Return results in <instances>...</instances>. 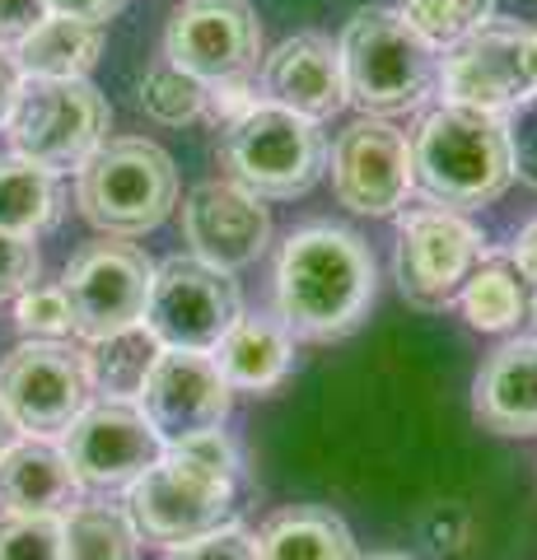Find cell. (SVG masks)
I'll use <instances>...</instances> for the list:
<instances>
[{
    "instance_id": "6da1fadb",
    "label": "cell",
    "mask_w": 537,
    "mask_h": 560,
    "mask_svg": "<svg viewBox=\"0 0 537 560\" xmlns=\"http://www.w3.org/2000/svg\"><path fill=\"white\" fill-rule=\"evenodd\" d=\"M378 267L341 224H304L276 257V318L300 341H341L370 318Z\"/></svg>"
},
{
    "instance_id": "7a4b0ae2",
    "label": "cell",
    "mask_w": 537,
    "mask_h": 560,
    "mask_svg": "<svg viewBox=\"0 0 537 560\" xmlns=\"http://www.w3.org/2000/svg\"><path fill=\"white\" fill-rule=\"evenodd\" d=\"M234 471L238 453L224 430H201L192 440L164 444L141 477L127 486V518L136 537L154 547H183L234 518Z\"/></svg>"
},
{
    "instance_id": "3957f363",
    "label": "cell",
    "mask_w": 537,
    "mask_h": 560,
    "mask_svg": "<svg viewBox=\"0 0 537 560\" xmlns=\"http://www.w3.org/2000/svg\"><path fill=\"white\" fill-rule=\"evenodd\" d=\"M411 173L416 187L435 206H491L514 183L505 121H500V113L440 103L411 136Z\"/></svg>"
},
{
    "instance_id": "277c9868",
    "label": "cell",
    "mask_w": 537,
    "mask_h": 560,
    "mask_svg": "<svg viewBox=\"0 0 537 560\" xmlns=\"http://www.w3.org/2000/svg\"><path fill=\"white\" fill-rule=\"evenodd\" d=\"M337 51L346 75V103H355L365 117L411 113L435 90V47L388 5L355 10L341 28Z\"/></svg>"
},
{
    "instance_id": "5b68a950",
    "label": "cell",
    "mask_w": 537,
    "mask_h": 560,
    "mask_svg": "<svg viewBox=\"0 0 537 560\" xmlns=\"http://www.w3.org/2000/svg\"><path fill=\"white\" fill-rule=\"evenodd\" d=\"M220 168L234 187L253 191L257 201H294L323 178L327 136L318 121L281 108V103H253L244 117L220 127Z\"/></svg>"
},
{
    "instance_id": "8992f818",
    "label": "cell",
    "mask_w": 537,
    "mask_h": 560,
    "mask_svg": "<svg viewBox=\"0 0 537 560\" xmlns=\"http://www.w3.org/2000/svg\"><path fill=\"white\" fill-rule=\"evenodd\" d=\"M75 201L80 215L113 238L150 234L178 206V168L154 140H103L75 168Z\"/></svg>"
},
{
    "instance_id": "52a82bcc",
    "label": "cell",
    "mask_w": 537,
    "mask_h": 560,
    "mask_svg": "<svg viewBox=\"0 0 537 560\" xmlns=\"http://www.w3.org/2000/svg\"><path fill=\"white\" fill-rule=\"evenodd\" d=\"M113 113L90 80H20V94L10 103L5 136L10 154L33 160L51 173L80 168L108 140Z\"/></svg>"
},
{
    "instance_id": "ba28073f",
    "label": "cell",
    "mask_w": 537,
    "mask_h": 560,
    "mask_svg": "<svg viewBox=\"0 0 537 560\" xmlns=\"http://www.w3.org/2000/svg\"><path fill=\"white\" fill-rule=\"evenodd\" d=\"M481 230L472 220H463L448 206H407L397 215V290L402 300L440 313L448 304H458L463 280L477 271L481 261Z\"/></svg>"
},
{
    "instance_id": "9c48e42d",
    "label": "cell",
    "mask_w": 537,
    "mask_h": 560,
    "mask_svg": "<svg viewBox=\"0 0 537 560\" xmlns=\"http://www.w3.org/2000/svg\"><path fill=\"white\" fill-rule=\"evenodd\" d=\"M94 401L84 350L66 341H24L0 360V407L20 434H66V425Z\"/></svg>"
},
{
    "instance_id": "30bf717a",
    "label": "cell",
    "mask_w": 537,
    "mask_h": 560,
    "mask_svg": "<svg viewBox=\"0 0 537 560\" xmlns=\"http://www.w3.org/2000/svg\"><path fill=\"white\" fill-rule=\"evenodd\" d=\"M154 261L136 243L98 238L71 253L61 271V294L71 304V331L80 341H98L108 331L145 323Z\"/></svg>"
},
{
    "instance_id": "8fae6325",
    "label": "cell",
    "mask_w": 537,
    "mask_h": 560,
    "mask_svg": "<svg viewBox=\"0 0 537 560\" xmlns=\"http://www.w3.org/2000/svg\"><path fill=\"white\" fill-rule=\"evenodd\" d=\"M244 300H238L234 271H220L201 257H168L154 267L145 327L154 341L168 350H215L220 337L238 323Z\"/></svg>"
},
{
    "instance_id": "7c38bea8",
    "label": "cell",
    "mask_w": 537,
    "mask_h": 560,
    "mask_svg": "<svg viewBox=\"0 0 537 560\" xmlns=\"http://www.w3.org/2000/svg\"><path fill=\"white\" fill-rule=\"evenodd\" d=\"M61 453L71 458L84 490H127L164 453V440L145 420L141 401L94 397L66 425Z\"/></svg>"
},
{
    "instance_id": "4fadbf2b",
    "label": "cell",
    "mask_w": 537,
    "mask_h": 560,
    "mask_svg": "<svg viewBox=\"0 0 537 560\" xmlns=\"http://www.w3.org/2000/svg\"><path fill=\"white\" fill-rule=\"evenodd\" d=\"M164 57L201 84L248 80L262 57V24L248 0H183L164 33Z\"/></svg>"
},
{
    "instance_id": "5bb4252c",
    "label": "cell",
    "mask_w": 537,
    "mask_h": 560,
    "mask_svg": "<svg viewBox=\"0 0 537 560\" xmlns=\"http://www.w3.org/2000/svg\"><path fill=\"white\" fill-rule=\"evenodd\" d=\"M332 191L355 215H397L416 191L411 140L384 117H360L332 140Z\"/></svg>"
},
{
    "instance_id": "9a60e30c",
    "label": "cell",
    "mask_w": 537,
    "mask_h": 560,
    "mask_svg": "<svg viewBox=\"0 0 537 560\" xmlns=\"http://www.w3.org/2000/svg\"><path fill=\"white\" fill-rule=\"evenodd\" d=\"M528 28L510 20H487L463 43L444 47V61L435 70L440 98L458 103V108H481V113H505L524 94L528 84V61H524Z\"/></svg>"
},
{
    "instance_id": "2e32d148",
    "label": "cell",
    "mask_w": 537,
    "mask_h": 560,
    "mask_svg": "<svg viewBox=\"0 0 537 560\" xmlns=\"http://www.w3.org/2000/svg\"><path fill=\"white\" fill-rule=\"evenodd\" d=\"M230 383H224L211 350H160L141 388V411L164 444L192 440L201 430H220L230 416Z\"/></svg>"
},
{
    "instance_id": "e0dca14e",
    "label": "cell",
    "mask_w": 537,
    "mask_h": 560,
    "mask_svg": "<svg viewBox=\"0 0 537 560\" xmlns=\"http://www.w3.org/2000/svg\"><path fill=\"white\" fill-rule=\"evenodd\" d=\"M183 238L192 243V257L211 261L220 271L253 267L271 243V215L253 191L234 183H201L183 201Z\"/></svg>"
},
{
    "instance_id": "ac0fdd59",
    "label": "cell",
    "mask_w": 537,
    "mask_h": 560,
    "mask_svg": "<svg viewBox=\"0 0 537 560\" xmlns=\"http://www.w3.org/2000/svg\"><path fill=\"white\" fill-rule=\"evenodd\" d=\"M267 103L300 113L308 121H327L346 108V75L341 51L327 33H294L262 61Z\"/></svg>"
},
{
    "instance_id": "d6986e66",
    "label": "cell",
    "mask_w": 537,
    "mask_h": 560,
    "mask_svg": "<svg viewBox=\"0 0 537 560\" xmlns=\"http://www.w3.org/2000/svg\"><path fill=\"white\" fill-rule=\"evenodd\" d=\"M84 500V486L75 477L61 444L20 434L0 453V510L5 514H51L66 518Z\"/></svg>"
},
{
    "instance_id": "ffe728a7",
    "label": "cell",
    "mask_w": 537,
    "mask_h": 560,
    "mask_svg": "<svg viewBox=\"0 0 537 560\" xmlns=\"http://www.w3.org/2000/svg\"><path fill=\"white\" fill-rule=\"evenodd\" d=\"M472 411L495 434H537V337L491 350L472 383Z\"/></svg>"
},
{
    "instance_id": "44dd1931",
    "label": "cell",
    "mask_w": 537,
    "mask_h": 560,
    "mask_svg": "<svg viewBox=\"0 0 537 560\" xmlns=\"http://www.w3.org/2000/svg\"><path fill=\"white\" fill-rule=\"evenodd\" d=\"M220 374L238 393H271L294 364V337L281 318L262 313H238V323L224 331L220 346L211 350Z\"/></svg>"
},
{
    "instance_id": "7402d4cb",
    "label": "cell",
    "mask_w": 537,
    "mask_h": 560,
    "mask_svg": "<svg viewBox=\"0 0 537 560\" xmlns=\"http://www.w3.org/2000/svg\"><path fill=\"white\" fill-rule=\"evenodd\" d=\"M257 560H360L351 528L323 504H290L257 533Z\"/></svg>"
},
{
    "instance_id": "603a6c76",
    "label": "cell",
    "mask_w": 537,
    "mask_h": 560,
    "mask_svg": "<svg viewBox=\"0 0 537 560\" xmlns=\"http://www.w3.org/2000/svg\"><path fill=\"white\" fill-rule=\"evenodd\" d=\"M98 51H103V24L47 14L14 47V66H20V75H33V80H90Z\"/></svg>"
},
{
    "instance_id": "cb8c5ba5",
    "label": "cell",
    "mask_w": 537,
    "mask_h": 560,
    "mask_svg": "<svg viewBox=\"0 0 537 560\" xmlns=\"http://www.w3.org/2000/svg\"><path fill=\"white\" fill-rule=\"evenodd\" d=\"M61 220V187L57 173L20 160V154H0V230L5 234H47Z\"/></svg>"
},
{
    "instance_id": "d4e9b609",
    "label": "cell",
    "mask_w": 537,
    "mask_h": 560,
    "mask_svg": "<svg viewBox=\"0 0 537 560\" xmlns=\"http://www.w3.org/2000/svg\"><path fill=\"white\" fill-rule=\"evenodd\" d=\"M160 350L164 346L154 341V331L145 323L108 331V337L90 341L84 360H90L94 393L98 397H127V401H136V397H141V388H145L150 370H154V360H160Z\"/></svg>"
},
{
    "instance_id": "484cf974",
    "label": "cell",
    "mask_w": 537,
    "mask_h": 560,
    "mask_svg": "<svg viewBox=\"0 0 537 560\" xmlns=\"http://www.w3.org/2000/svg\"><path fill=\"white\" fill-rule=\"evenodd\" d=\"M458 308L477 331H514L528 318V285L510 257L487 261V267L477 261V271L458 290Z\"/></svg>"
},
{
    "instance_id": "4316f807",
    "label": "cell",
    "mask_w": 537,
    "mask_h": 560,
    "mask_svg": "<svg viewBox=\"0 0 537 560\" xmlns=\"http://www.w3.org/2000/svg\"><path fill=\"white\" fill-rule=\"evenodd\" d=\"M136 528L127 510L103 500H80L61 518V547L66 560H136Z\"/></svg>"
},
{
    "instance_id": "83f0119b",
    "label": "cell",
    "mask_w": 537,
    "mask_h": 560,
    "mask_svg": "<svg viewBox=\"0 0 537 560\" xmlns=\"http://www.w3.org/2000/svg\"><path fill=\"white\" fill-rule=\"evenodd\" d=\"M136 98H141V113L154 117L160 127H183V121L206 117V84L173 61L150 66L141 75V94Z\"/></svg>"
},
{
    "instance_id": "f1b7e54d",
    "label": "cell",
    "mask_w": 537,
    "mask_h": 560,
    "mask_svg": "<svg viewBox=\"0 0 537 560\" xmlns=\"http://www.w3.org/2000/svg\"><path fill=\"white\" fill-rule=\"evenodd\" d=\"M397 14L440 51V47L463 43L467 33H477L487 20H495V0H402Z\"/></svg>"
},
{
    "instance_id": "f546056e",
    "label": "cell",
    "mask_w": 537,
    "mask_h": 560,
    "mask_svg": "<svg viewBox=\"0 0 537 560\" xmlns=\"http://www.w3.org/2000/svg\"><path fill=\"white\" fill-rule=\"evenodd\" d=\"M0 560H66L61 518H51V514H0Z\"/></svg>"
},
{
    "instance_id": "4dcf8cb0",
    "label": "cell",
    "mask_w": 537,
    "mask_h": 560,
    "mask_svg": "<svg viewBox=\"0 0 537 560\" xmlns=\"http://www.w3.org/2000/svg\"><path fill=\"white\" fill-rule=\"evenodd\" d=\"M14 323L28 341H66L71 337V304L61 285H28L14 304Z\"/></svg>"
},
{
    "instance_id": "1f68e13d",
    "label": "cell",
    "mask_w": 537,
    "mask_h": 560,
    "mask_svg": "<svg viewBox=\"0 0 537 560\" xmlns=\"http://www.w3.org/2000/svg\"><path fill=\"white\" fill-rule=\"evenodd\" d=\"M505 121V140H510V164L514 178L537 187V94H524L514 108L500 113Z\"/></svg>"
},
{
    "instance_id": "d6a6232c",
    "label": "cell",
    "mask_w": 537,
    "mask_h": 560,
    "mask_svg": "<svg viewBox=\"0 0 537 560\" xmlns=\"http://www.w3.org/2000/svg\"><path fill=\"white\" fill-rule=\"evenodd\" d=\"M38 271H43V257L33 248V238L0 230V304L20 300L28 285H38Z\"/></svg>"
},
{
    "instance_id": "836d02e7",
    "label": "cell",
    "mask_w": 537,
    "mask_h": 560,
    "mask_svg": "<svg viewBox=\"0 0 537 560\" xmlns=\"http://www.w3.org/2000/svg\"><path fill=\"white\" fill-rule=\"evenodd\" d=\"M168 560H257V537L248 528H238V523H224V528L206 533L197 541L173 547Z\"/></svg>"
},
{
    "instance_id": "e575fe53",
    "label": "cell",
    "mask_w": 537,
    "mask_h": 560,
    "mask_svg": "<svg viewBox=\"0 0 537 560\" xmlns=\"http://www.w3.org/2000/svg\"><path fill=\"white\" fill-rule=\"evenodd\" d=\"M467 528H472V514L463 510V504H435L425 518H421V533H425V541L435 551H458L463 541H467Z\"/></svg>"
},
{
    "instance_id": "d590c367",
    "label": "cell",
    "mask_w": 537,
    "mask_h": 560,
    "mask_svg": "<svg viewBox=\"0 0 537 560\" xmlns=\"http://www.w3.org/2000/svg\"><path fill=\"white\" fill-rule=\"evenodd\" d=\"M47 14V0H0V47H20Z\"/></svg>"
},
{
    "instance_id": "8d00e7d4",
    "label": "cell",
    "mask_w": 537,
    "mask_h": 560,
    "mask_svg": "<svg viewBox=\"0 0 537 560\" xmlns=\"http://www.w3.org/2000/svg\"><path fill=\"white\" fill-rule=\"evenodd\" d=\"M127 0H47L51 14H66V20H90V24H108Z\"/></svg>"
},
{
    "instance_id": "74e56055",
    "label": "cell",
    "mask_w": 537,
    "mask_h": 560,
    "mask_svg": "<svg viewBox=\"0 0 537 560\" xmlns=\"http://www.w3.org/2000/svg\"><path fill=\"white\" fill-rule=\"evenodd\" d=\"M510 261H514V271L524 276V285H528V290H537V220L518 230L514 248H510Z\"/></svg>"
},
{
    "instance_id": "f35d334b",
    "label": "cell",
    "mask_w": 537,
    "mask_h": 560,
    "mask_svg": "<svg viewBox=\"0 0 537 560\" xmlns=\"http://www.w3.org/2000/svg\"><path fill=\"white\" fill-rule=\"evenodd\" d=\"M20 66H14V57L5 47H0V127H5V117H10V103H14V94H20Z\"/></svg>"
},
{
    "instance_id": "ab89813d",
    "label": "cell",
    "mask_w": 537,
    "mask_h": 560,
    "mask_svg": "<svg viewBox=\"0 0 537 560\" xmlns=\"http://www.w3.org/2000/svg\"><path fill=\"white\" fill-rule=\"evenodd\" d=\"M524 61H528V84L537 94V28H528V43H524Z\"/></svg>"
},
{
    "instance_id": "60d3db41",
    "label": "cell",
    "mask_w": 537,
    "mask_h": 560,
    "mask_svg": "<svg viewBox=\"0 0 537 560\" xmlns=\"http://www.w3.org/2000/svg\"><path fill=\"white\" fill-rule=\"evenodd\" d=\"M14 440H20V430H14V420L5 416V407H0V453H5Z\"/></svg>"
},
{
    "instance_id": "b9f144b4",
    "label": "cell",
    "mask_w": 537,
    "mask_h": 560,
    "mask_svg": "<svg viewBox=\"0 0 537 560\" xmlns=\"http://www.w3.org/2000/svg\"><path fill=\"white\" fill-rule=\"evenodd\" d=\"M370 560H416V556H402V551H384V556H370Z\"/></svg>"
},
{
    "instance_id": "7bdbcfd3",
    "label": "cell",
    "mask_w": 537,
    "mask_h": 560,
    "mask_svg": "<svg viewBox=\"0 0 537 560\" xmlns=\"http://www.w3.org/2000/svg\"><path fill=\"white\" fill-rule=\"evenodd\" d=\"M528 308H533V313H537V290H533V294H528Z\"/></svg>"
}]
</instances>
